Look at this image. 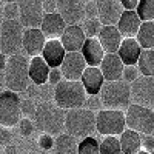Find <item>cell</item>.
Returning <instances> with one entry per match:
<instances>
[{
	"mask_svg": "<svg viewBox=\"0 0 154 154\" xmlns=\"http://www.w3.org/2000/svg\"><path fill=\"white\" fill-rule=\"evenodd\" d=\"M65 117L66 111L56 105V102H42L37 106L34 116V125L43 134L60 136L65 130Z\"/></svg>",
	"mask_w": 154,
	"mask_h": 154,
	"instance_id": "obj_1",
	"label": "cell"
},
{
	"mask_svg": "<svg viewBox=\"0 0 154 154\" xmlns=\"http://www.w3.org/2000/svg\"><path fill=\"white\" fill-rule=\"evenodd\" d=\"M86 91L80 80L72 82L63 79L54 88V102L56 105L65 111L83 108L86 102Z\"/></svg>",
	"mask_w": 154,
	"mask_h": 154,
	"instance_id": "obj_2",
	"label": "cell"
},
{
	"mask_svg": "<svg viewBox=\"0 0 154 154\" xmlns=\"http://www.w3.org/2000/svg\"><path fill=\"white\" fill-rule=\"evenodd\" d=\"M5 80H6V88L14 93L26 91V88L31 85L29 60L23 54H14L8 57Z\"/></svg>",
	"mask_w": 154,
	"mask_h": 154,
	"instance_id": "obj_3",
	"label": "cell"
},
{
	"mask_svg": "<svg viewBox=\"0 0 154 154\" xmlns=\"http://www.w3.org/2000/svg\"><path fill=\"white\" fill-rule=\"evenodd\" d=\"M65 131L75 139L91 137L96 130V112L86 108H77L66 111L65 117Z\"/></svg>",
	"mask_w": 154,
	"mask_h": 154,
	"instance_id": "obj_4",
	"label": "cell"
},
{
	"mask_svg": "<svg viewBox=\"0 0 154 154\" xmlns=\"http://www.w3.org/2000/svg\"><path fill=\"white\" fill-rule=\"evenodd\" d=\"M99 97L105 109L126 111V108L131 105V86L125 80L105 82Z\"/></svg>",
	"mask_w": 154,
	"mask_h": 154,
	"instance_id": "obj_5",
	"label": "cell"
},
{
	"mask_svg": "<svg viewBox=\"0 0 154 154\" xmlns=\"http://www.w3.org/2000/svg\"><path fill=\"white\" fill-rule=\"evenodd\" d=\"M23 34L25 26L20 20H3L0 23V53L5 56L19 54L20 48H23Z\"/></svg>",
	"mask_w": 154,
	"mask_h": 154,
	"instance_id": "obj_6",
	"label": "cell"
},
{
	"mask_svg": "<svg viewBox=\"0 0 154 154\" xmlns=\"http://www.w3.org/2000/svg\"><path fill=\"white\" fill-rule=\"evenodd\" d=\"M126 128L139 134H154V109L131 103L125 111Z\"/></svg>",
	"mask_w": 154,
	"mask_h": 154,
	"instance_id": "obj_7",
	"label": "cell"
},
{
	"mask_svg": "<svg viewBox=\"0 0 154 154\" xmlns=\"http://www.w3.org/2000/svg\"><path fill=\"white\" fill-rule=\"evenodd\" d=\"M96 130L103 137H119L126 130L125 111L117 109H102L96 114Z\"/></svg>",
	"mask_w": 154,
	"mask_h": 154,
	"instance_id": "obj_8",
	"label": "cell"
},
{
	"mask_svg": "<svg viewBox=\"0 0 154 154\" xmlns=\"http://www.w3.org/2000/svg\"><path fill=\"white\" fill-rule=\"evenodd\" d=\"M20 103L22 99L19 97V93L9 91V89L0 93V125L11 128L22 120Z\"/></svg>",
	"mask_w": 154,
	"mask_h": 154,
	"instance_id": "obj_9",
	"label": "cell"
},
{
	"mask_svg": "<svg viewBox=\"0 0 154 154\" xmlns=\"http://www.w3.org/2000/svg\"><path fill=\"white\" fill-rule=\"evenodd\" d=\"M19 5V20L25 26L28 28H40L43 20V0H17Z\"/></svg>",
	"mask_w": 154,
	"mask_h": 154,
	"instance_id": "obj_10",
	"label": "cell"
},
{
	"mask_svg": "<svg viewBox=\"0 0 154 154\" xmlns=\"http://www.w3.org/2000/svg\"><path fill=\"white\" fill-rule=\"evenodd\" d=\"M131 86V103L142 105L146 108L154 106V77L140 75L136 79Z\"/></svg>",
	"mask_w": 154,
	"mask_h": 154,
	"instance_id": "obj_11",
	"label": "cell"
},
{
	"mask_svg": "<svg viewBox=\"0 0 154 154\" xmlns=\"http://www.w3.org/2000/svg\"><path fill=\"white\" fill-rule=\"evenodd\" d=\"M97 19L103 26H116L123 14V6L120 0H96Z\"/></svg>",
	"mask_w": 154,
	"mask_h": 154,
	"instance_id": "obj_12",
	"label": "cell"
},
{
	"mask_svg": "<svg viewBox=\"0 0 154 154\" xmlns=\"http://www.w3.org/2000/svg\"><path fill=\"white\" fill-rule=\"evenodd\" d=\"M86 68H88V65H86V62H85L80 51L79 53H66L65 59H63L62 65H60L63 79L72 80V82L80 80Z\"/></svg>",
	"mask_w": 154,
	"mask_h": 154,
	"instance_id": "obj_13",
	"label": "cell"
},
{
	"mask_svg": "<svg viewBox=\"0 0 154 154\" xmlns=\"http://www.w3.org/2000/svg\"><path fill=\"white\" fill-rule=\"evenodd\" d=\"M57 12L68 25H79L85 19L83 0H57Z\"/></svg>",
	"mask_w": 154,
	"mask_h": 154,
	"instance_id": "obj_14",
	"label": "cell"
},
{
	"mask_svg": "<svg viewBox=\"0 0 154 154\" xmlns=\"http://www.w3.org/2000/svg\"><path fill=\"white\" fill-rule=\"evenodd\" d=\"M60 42L63 48L66 49V53H79V51H82L83 43L86 42L83 28L80 25H69V26H66L65 32L62 34Z\"/></svg>",
	"mask_w": 154,
	"mask_h": 154,
	"instance_id": "obj_15",
	"label": "cell"
},
{
	"mask_svg": "<svg viewBox=\"0 0 154 154\" xmlns=\"http://www.w3.org/2000/svg\"><path fill=\"white\" fill-rule=\"evenodd\" d=\"M46 43V37L40 28H28L23 34V51L31 57L42 56L43 46Z\"/></svg>",
	"mask_w": 154,
	"mask_h": 154,
	"instance_id": "obj_16",
	"label": "cell"
},
{
	"mask_svg": "<svg viewBox=\"0 0 154 154\" xmlns=\"http://www.w3.org/2000/svg\"><path fill=\"white\" fill-rule=\"evenodd\" d=\"M65 56H66V49L63 48L60 38H51V40H46V43L43 46V51H42V57L49 65V68H60Z\"/></svg>",
	"mask_w": 154,
	"mask_h": 154,
	"instance_id": "obj_17",
	"label": "cell"
},
{
	"mask_svg": "<svg viewBox=\"0 0 154 154\" xmlns=\"http://www.w3.org/2000/svg\"><path fill=\"white\" fill-rule=\"evenodd\" d=\"M97 38H99L102 48H103L105 54H117V51L122 45V40H123L117 26H102Z\"/></svg>",
	"mask_w": 154,
	"mask_h": 154,
	"instance_id": "obj_18",
	"label": "cell"
},
{
	"mask_svg": "<svg viewBox=\"0 0 154 154\" xmlns=\"http://www.w3.org/2000/svg\"><path fill=\"white\" fill-rule=\"evenodd\" d=\"M99 68L103 74L105 82H114V80H122L125 65L117 54H105Z\"/></svg>",
	"mask_w": 154,
	"mask_h": 154,
	"instance_id": "obj_19",
	"label": "cell"
},
{
	"mask_svg": "<svg viewBox=\"0 0 154 154\" xmlns=\"http://www.w3.org/2000/svg\"><path fill=\"white\" fill-rule=\"evenodd\" d=\"M88 96H99L105 85V79L99 66H88L80 79Z\"/></svg>",
	"mask_w": 154,
	"mask_h": 154,
	"instance_id": "obj_20",
	"label": "cell"
},
{
	"mask_svg": "<svg viewBox=\"0 0 154 154\" xmlns=\"http://www.w3.org/2000/svg\"><path fill=\"white\" fill-rule=\"evenodd\" d=\"M68 25L65 23V20L62 19V16L59 12H53V14H45L42 25H40V29L45 34L46 38H60L62 34L65 32Z\"/></svg>",
	"mask_w": 154,
	"mask_h": 154,
	"instance_id": "obj_21",
	"label": "cell"
},
{
	"mask_svg": "<svg viewBox=\"0 0 154 154\" xmlns=\"http://www.w3.org/2000/svg\"><path fill=\"white\" fill-rule=\"evenodd\" d=\"M140 25H142V20L139 19L137 12L125 9L116 26H117V29L123 38H136V35L140 29Z\"/></svg>",
	"mask_w": 154,
	"mask_h": 154,
	"instance_id": "obj_22",
	"label": "cell"
},
{
	"mask_svg": "<svg viewBox=\"0 0 154 154\" xmlns=\"http://www.w3.org/2000/svg\"><path fill=\"white\" fill-rule=\"evenodd\" d=\"M80 53H82L88 66H100L102 60H103V57H105V51H103V48H102L97 37L86 38V42L83 43Z\"/></svg>",
	"mask_w": 154,
	"mask_h": 154,
	"instance_id": "obj_23",
	"label": "cell"
},
{
	"mask_svg": "<svg viewBox=\"0 0 154 154\" xmlns=\"http://www.w3.org/2000/svg\"><path fill=\"white\" fill-rule=\"evenodd\" d=\"M140 53H142V48L136 38H123L117 56L123 62V65H137Z\"/></svg>",
	"mask_w": 154,
	"mask_h": 154,
	"instance_id": "obj_24",
	"label": "cell"
},
{
	"mask_svg": "<svg viewBox=\"0 0 154 154\" xmlns=\"http://www.w3.org/2000/svg\"><path fill=\"white\" fill-rule=\"evenodd\" d=\"M49 65L43 60L42 56H37V57H31L29 60V77H31V83L37 85V86H42L48 82V77H49Z\"/></svg>",
	"mask_w": 154,
	"mask_h": 154,
	"instance_id": "obj_25",
	"label": "cell"
},
{
	"mask_svg": "<svg viewBox=\"0 0 154 154\" xmlns=\"http://www.w3.org/2000/svg\"><path fill=\"white\" fill-rule=\"evenodd\" d=\"M122 154H137L142 151V142H140V134L131 130H126L119 136Z\"/></svg>",
	"mask_w": 154,
	"mask_h": 154,
	"instance_id": "obj_26",
	"label": "cell"
},
{
	"mask_svg": "<svg viewBox=\"0 0 154 154\" xmlns=\"http://www.w3.org/2000/svg\"><path fill=\"white\" fill-rule=\"evenodd\" d=\"M54 154H79V143L77 139L69 136L68 133H63L54 140Z\"/></svg>",
	"mask_w": 154,
	"mask_h": 154,
	"instance_id": "obj_27",
	"label": "cell"
},
{
	"mask_svg": "<svg viewBox=\"0 0 154 154\" xmlns=\"http://www.w3.org/2000/svg\"><path fill=\"white\" fill-rule=\"evenodd\" d=\"M136 40L142 49H154V22H142Z\"/></svg>",
	"mask_w": 154,
	"mask_h": 154,
	"instance_id": "obj_28",
	"label": "cell"
},
{
	"mask_svg": "<svg viewBox=\"0 0 154 154\" xmlns=\"http://www.w3.org/2000/svg\"><path fill=\"white\" fill-rule=\"evenodd\" d=\"M140 75L154 77V49H142L137 62Z\"/></svg>",
	"mask_w": 154,
	"mask_h": 154,
	"instance_id": "obj_29",
	"label": "cell"
},
{
	"mask_svg": "<svg viewBox=\"0 0 154 154\" xmlns=\"http://www.w3.org/2000/svg\"><path fill=\"white\" fill-rule=\"evenodd\" d=\"M136 12L142 22H154V0H140Z\"/></svg>",
	"mask_w": 154,
	"mask_h": 154,
	"instance_id": "obj_30",
	"label": "cell"
},
{
	"mask_svg": "<svg viewBox=\"0 0 154 154\" xmlns=\"http://www.w3.org/2000/svg\"><path fill=\"white\" fill-rule=\"evenodd\" d=\"M100 154H122L119 137L108 136L100 142Z\"/></svg>",
	"mask_w": 154,
	"mask_h": 154,
	"instance_id": "obj_31",
	"label": "cell"
},
{
	"mask_svg": "<svg viewBox=\"0 0 154 154\" xmlns=\"http://www.w3.org/2000/svg\"><path fill=\"white\" fill-rule=\"evenodd\" d=\"M79 154H100V142L96 137H86L79 142Z\"/></svg>",
	"mask_w": 154,
	"mask_h": 154,
	"instance_id": "obj_32",
	"label": "cell"
},
{
	"mask_svg": "<svg viewBox=\"0 0 154 154\" xmlns=\"http://www.w3.org/2000/svg\"><path fill=\"white\" fill-rule=\"evenodd\" d=\"M102 26H103V25L100 23L99 19H86V20H83L82 28H83V32H85L86 38H94V37L99 35Z\"/></svg>",
	"mask_w": 154,
	"mask_h": 154,
	"instance_id": "obj_33",
	"label": "cell"
},
{
	"mask_svg": "<svg viewBox=\"0 0 154 154\" xmlns=\"http://www.w3.org/2000/svg\"><path fill=\"white\" fill-rule=\"evenodd\" d=\"M139 77H140V71H139L137 65H125L122 80H125L128 83H133L136 79H139Z\"/></svg>",
	"mask_w": 154,
	"mask_h": 154,
	"instance_id": "obj_34",
	"label": "cell"
},
{
	"mask_svg": "<svg viewBox=\"0 0 154 154\" xmlns=\"http://www.w3.org/2000/svg\"><path fill=\"white\" fill-rule=\"evenodd\" d=\"M20 16L19 5L16 3H6L3 8V20H17Z\"/></svg>",
	"mask_w": 154,
	"mask_h": 154,
	"instance_id": "obj_35",
	"label": "cell"
},
{
	"mask_svg": "<svg viewBox=\"0 0 154 154\" xmlns=\"http://www.w3.org/2000/svg\"><path fill=\"white\" fill-rule=\"evenodd\" d=\"M20 111H22V114L25 116V117L29 119L31 116H35L37 106H35V103L31 99H25V100H22V103H20Z\"/></svg>",
	"mask_w": 154,
	"mask_h": 154,
	"instance_id": "obj_36",
	"label": "cell"
},
{
	"mask_svg": "<svg viewBox=\"0 0 154 154\" xmlns=\"http://www.w3.org/2000/svg\"><path fill=\"white\" fill-rule=\"evenodd\" d=\"M85 108L97 114L99 111H102L103 105H102V100H100V97H99V96H89V97H86Z\"/></svg>",
	"mask_w": 154,
	"mask_h": 154,
	"instance_id": "obj_37",
	"label": "cell"
},
{
	"mask_svg": "<svg viewBox=\"0 0 154 154\" xmlns=\"http://www.w3.org/2000/svg\"><path fill=\"white\" fill-rule=\"evenodd\" d=\"M34 128H35V125L32 123V120H29V119H22L20 122H19V130H20V134L22 136H29V134H32V131H34Z\"/></svg>",
	"mask_w": 154,
	"mask_h": 154,
	"instance_id": "obj_38",
	"label": "cell"
},
{
	"mask_svg": "<svg viewBox=\"0 0 154 154\" xmlns=\"http://www.w3.org/2000/svg\"><path fill=\"white\" fill-rule=\"evenodd\" d=\"M140 142H142V149L146 152L154 151V134H140Z\"/></svg>",
	"mask_w": 154,
	"mask_h": 154,
	"instance_id": "obj_39",
	"label": "cell"
},
{
	"mask_svg": "<svg viewBox=\"0 0 154 154\" xmlns=\"http://www.w3.org/2000/svg\"><path fill=\"white\" fill-rule=\"evenodd\" d=\"M85 17L86 19H97V5L94 2H86L85 3Z\"/></svg>",
	"mask_w": 154,
	"mask_h": 154,
	"instance_id": "obj_40",
	"label": "cell"
},
{
	"mask_svg": "<svg viewBox=\"0 0 154 154\" xmlns=\"http://www.w3.org/2000/svg\"><path fill=\"white\" fill-rule=\"evenodd\" d=\"M62 80H63V74H62L60 68H51V71H49V77H48V82L57 85V83H60Z\"/></svg>",
	"mask_w": 154,
	"mask_h": 154,
	"instance_id": "obj_41",
	"label": "cell"
},
{
	"mask_svg": "<svg viewBox=\"0 0 154 154\" xmlns=\"http://www.w3.org/2000/svg\"><path fill=\"white\" fill-rule=\"evenodd\" d=\"M38 143H40V146L45 148V149H51V148H54V139L49 134H43L38 139Z\"/></svg>",
	"mask_w": 154,
	"mask_h": 154,
	"instance_id": "obj_42",
	"label": "cell"
},
{
	"mask_svg": "<svg viewBox=\"0 0 154 154\" xmlns=\"http://www.w3.org/2000/svg\"><path fill=\"white\" fill-rule=\"evenodd\" d=\"M43 12L45 14L57 12V0H43Z\"/></svg>",
	"mask_w": 154,
	"mask_h": 154,
	"instance_id": "obj_43",
	"label": "cell"
},
{
	"mask_svg": "<svg viewBox=\"0 0 154 154\" xmlns=\"http://www.w3.org/2000/svg\"><path fill=\"white\" fill-rule=\"evenodd\" d=\"M139 2H140V0H120L123 9H126V11H136Z\"/></svg>",
	"mask_w": 154,
	"mask_h": 154,
	"instance_id": "obj_44",
	"label": "cell"
},
{
	"mask_svg": "<svg viewBox=\"0 0 154 154\" xmlns=\"http://www.w3.org/2000/svg\"><path fill=\"white\" fill-rule=\"evenodd\" d=\"M6 63H8V57L3 53H0V71L6 69Z\"/></svg>",
	"mask_w": 154,
	"mask_h": 154,
	"instance_id": "obj_45",
	"label": "cell"
},
{
	"mask_svg": "<svg viewBox=\"0 0 154 154\" xmlns=\"http://www.w3.org/2000/svg\"><path fill=\"white\" fill-rule=\"evenodd\" d=\"M35 88H38V86H37V85H34V83H31V86H28V88H26V91L29 93V96H31V94H32V96H34V94H37V89H35Z\"/></svg>",
	"mask_w": 154,
	"mask_h": 154,
	"instance_id": "obj_46",
	"label": "cell"
},
{
	"mask_svg": "<svg viewBox=\"0 0 154 154\" xmlns=\"http://www.w3.org/2000/svg\"><path fill=\"white\" fill-rule=\"evenodd\" d=\"M6 86V80H5V71H0V88Z\"/></svg>",
	"mask_w": 154,
	"mask_h": 154,
	"instance_id": "obj_47",
	"label": "cell"
},
{
	"mask_svg": "<svg viewBox=\"0 0 154 154\" xmlns=\"http://www.w3.org/2000/svg\"><path fill=\"white\" fill-rule=\"evenodd\" d=\"M2 2H5V3H16L17 0H2Z\"/></svg>",
	"mask_w": 154,
	"mask_h": 154,
	"instance_id": "obj_48",
	"label": "cell"
},
{
	"mask_svg": "<svg viewBox=\"0 0 154 154\" xmlns=\"http://www.w3.org/2000/svg\"><path fill=\"white\" fill-rule=\"evenodd\" d=\"M2 19H3V8L0 6V20H2Z\"/></svg>",
	"mask_w": 154,
	"mask_h": 154,
	"instance_id": "obj_49",
	"label": "cell"
},
{
	"mask_svg": "<svg viewBox=\"0 0 154 154\" xmlns=\"http://www.w3.org/2000/svg\"><path fill=\"white\" fill-rule=\"evenodd\" d=\"M137 154H151V152H146V151H143V149H142V151H139Z\"/></svg>",
	"mask_w": 154,
	"mask_h": 154,
	"instance_id": "obj_50",
	"label": "cell"
},
{
	"mask_svg": "<svg viewBox=\"0 0 154 154\" xmlns=\"http://www.w3.org/2000/svg\"><path fill=\"white\" fill-rule=\"evenodd\" d=\"M83 2L86 3V2H94V0H83Z\"/></svg>",
	"mask_w": 154,
	"mask_h": 154,
	"instance_id": "obj_51",
	"label": "cell"
},
{
	"mask_svg": "<svg viewBox=\"0 0 154 154\" xmlns=\"http://www.w3.org/2000/svg\"><path fill=\"white\" fill-rule=\"evenodd\" d=\"M151 154H154V151H152V152H151Z\"/></svg>",
	"mask_w": 154,
	"mask_h": 154,
	"instance_id": "obj_52",
	"label": "cell"
}]
</instances>
